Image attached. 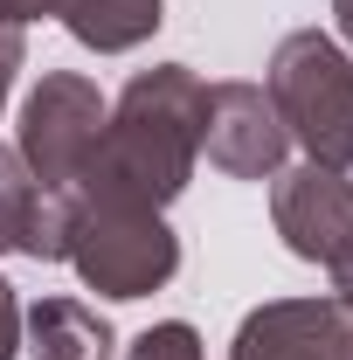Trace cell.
Wrapping results in <instances>:
<instances>
[{
  "mask_svg": "<svg viewBox=\"0 0 353 360\" xmlns=\"http://www.w3.org/2000/svg\"><path fill=\"white\" fill-rule=\"evenodd\" d=\"M270 208H277V236L305 257V264H340L353 250V180L340 167H291V174H277L270 187Z\"/></svg>",
  "mask_w": 353,
  "mask_h": 360,
  "instance_id": "5",
  "label": "cell"
},
{
  "mask_svg": "<svg viewBox=\"0 0 353 360\" xmlns=\"http://www.w3.org/2000/svg\"><path fill=\"white\" fill-rule=\"evenodd\" d=\"M229 360H353V312L340 298H284L243 319Z\"/></svg>",
  "mask_w": 353,
  "mask_h": 360,
  "instance_id": "7",
  "label": "cell"
},
{
  "mask_svg": "<svg viewBox=\"0 0 353 360\" xmlns=\"http://www.w3.org/2000/svg\"><path fill=\"white\" fill-rule=\"evenodd\" d=\"M56 14H63V28L84 49H104V56L146 42L160 28V0H63Z\"/></svg>",
  "mask_w": 353,
  "mask_h": 360,
  "instance_id": "9",
  "label": "cell"
},
{
  "mask_svg": "<svg viewBox=\"0 0 353 360\" xmlns=\"http://www.w3.org/2000/svg\"><path fill=\"white\" fill-rule=\"evenodd\" d=\"M70 264L84 270L90 291L104 298H146L180 270V243L153 208L125 201H90L77 194V222H70Z\"/></svg>",
  "mask_w": 353,
  "mask_h": 360,
  "instance_id": "3",
  "label": "cell"
},
{
  "mask_svg": "<svg viewBox=\"0 0 353 360\" xmlns=\"http://www.w3.org/2000/svg\"><path fill=\"white\" fill-rule=\"evenodd\" d=\"M104 97L90 77H70V70H56L42 77V90L21 104V160H28V174L42 180V187H77L90 167V153H97V132H104Z\"/></svg>",
  "mask_w": 353,
  "mask_h": 360,
  "instance_id": "4",
  "label": "cell"
},
{
  "mask_svg": "<svg viewBox=\"0 0 353 360\" xmlns=\"http://www.w3.org/2000/svg\"><path fill=\"white\" fill-rule=\"evenodd\" d=\"M333 14H340V35L353 42V0H333Z\"/></svg>",
  "mask_w": 353,
  "mask_h": 360,
  "instance_id": "16",
  "label": "cell"
},
{
  "mask_svg": "<svg viewBox=\"0 0 353 360\" xmlns=\"http://www.w3.org/2000/svg\"><path fill=\"white\" fill-rule=\"evenodd\" d=\"M35 201H42V180L28 174V160H21V153H7V146H0V250H21Z\"/></svg>",
  "mask_w": 353,
  "mask_h": 360,
  "instance_id": "10",
  "label": "cell"
},
{
  "mask_svg": "<svg viewBox=\"0 0 353 360\" xmlns=\"http://www.w3.org/2000/svg\"><path fill=\"white\" fill-rule=\"evenodd\" d=\"M21 347V305H14V284L0 277V360H14Z\"/></svg>",
  "mask_w": 353,
  "mask_h": 360,
  "instance_id": "12",
  "label": "cell"
},
{
  "mask_svg": "<svg viewBox=\"0 0 353 360\" xmlns=\"http://www.w3.org/2000/svg\"><path fill=\"white\" fill-rule=\"evenodd\" d=\"M125 360H201V333L194 326H180V319H167V326H146L132 340V354Z\"/></svg>",
  "mask_w": 353,
  "mask_h": 360,
  "instance_id": "11",
  "label": "cell"
},
{
  "mask_svg": "<svg viewBox=\"0 0 353 360\" xmlns=\"http://www.w3.org/2000/svg\"><path fill=\"white\" fill-rule=\"evenodd\" d=\"M21 70V28H0V104H7V84Z\"/></svg>",
  "mask_w": 353,
  "mask_h": 360,
  "instance_id": "14",
  "label": "cell"
},
{
  "mask_svg": "<svg viewBox=\"0 0 353 360\" xmlns=\"http://www.w3.org/2000/svg\"><path fill=\"white\" fill-rule=\"evenodd\" d=\"M201 111H208V84L187 63L139 70L125 84V97H118V111L97 132V153H90L77 194L160 215L187 187L194 160H201Z\"/></svg>",
  "mask_w": 353,
  "mask_h": 360,
  "instance_id": "1",
  "label": "cell"
},
{
  "mask_svg": "<svg viewBox=\"0 0 353 360\" xmlns=\"http://www.w3.org/2000/svg\"><path fill=\"white\" fill-rule=\"evenodd\" d=\"M35 360H111V326L77 298H42L28 312Z\"/></svg>",
  "mask_w": 353,
  "mask_h": 360,
  "instance_id": "8",
  "label": "cell"
},
{
  "mask_svg": "<svg viewBox=\"0 0 353 360\" xmlns=\"http://www.w3.org/2000/svg\"><path fill=\"white\" fill-rule=\"evenodd\" d=\"M284 118L257 84H215L208 90V111H201V153L208 167L229 180H264L284 167Z\"/></svg>",
  "mask_w": 353,
  "mask_h": 360,
  "instance_id": "6",
  "label": "cell"
},
{
  "mask_svg": "<svg viewBox=\"0 0 353 360\" xmlns=\"http://www.w3.org/2000/svg\"><path fill=\"white\" fill-rule=\"evenodd\" d=\"M264 97L277 104L284 132L319 167H340V174L353 167V63L333 35H319V28L284 35L277 56H270Z\"/></svg>",
  "mask_w": 353,
  "mask_h": 360,
  "instance_id": "2",
  "label": "cell"
},
{
  "mask_svg": "<svg viewBox=\"0 0 353 360\" xmlns=\"http://www.w3.org/2000/svg\"><path fill=\"white\" fill-rule=\"evenodd\" d=\"M63 0H0V28H21V21H35V14H56Z\"/></svg>",
  "mask_w": 353,
  "mask_h": 360,
  "instance_id": "13",
  "label": "cell"
},
{
  "mask_svg": "<svg viewBox=\"0 0 353 360\" xmlns=\"http://www.w3.org/2000/svg\"><path fill=\"white\" fill-rule=\"evenodd\" d=\"M333 298H340V305L353 312V250L340 257V264H333Z\"/></svg>",
  "mask_w": 353,
  "mask_h": 360,
  "instance_id": "15",
  "label": "cell"
}]
</instances>
